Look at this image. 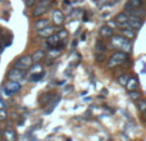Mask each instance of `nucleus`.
<instances>
[{
  "mask_svg": "<svg viewBox=\"0 0 146 141\" xmlns=\"http://www.w3.org/2000/svg\"><path fill=\"white\" fill-rule=\"evenodd\" d=\"M53 21H54V23L55 25H62L63 23V21H64V15H63V13L60 12V10H54L53 12Z\"/></svg>",
  "mask_w": 146,
  "mask_h": 141,
  "instance_id": "7",
  "label": "nucleus"
},
{
  "mask_svg": "<svg viewBox=\"0 0 146 141\" xmlns=\"http://www.w3.org/2000/svg\"><path fill=\"white\" fill-rule=\"evenodd\" d=\"M32 58H33V62H38V61H41V59L44 58V51H41V50L36 51V53L32 55Z\"/></svg>",
  "mask_w": 146,
  "mask_h": 141,
  "instance_id": "22",
  "label": "nucleus"
},
{
  "mask_svg": "<svg viewBox=\"0 0 146 141\" xmlns=\"http://www.w3.org/2000/svg\"><path fill=\"white\" fill-rule=\"evenodd\" d=\"M111 43H113L114 46H117V48H121L122 50H124L127 53V51L131 50V43H129V39L124 37V36H113L111 37Z\"/></svg>",
  "mask_w": 146,
  "mask_h": 141,
  "instance_id": "2",
  "label": "nucleus"
},
{
  "mask_svg": "<svg viewBox=\"0 0 146 141\" xmlns=\"http://www.w3.org/2000/svg\"><path fill=\"white\" fill-rule=\"evenodd\" d=\"M142 117H144V119H145V121H146V112H145V113H144V116H142Z\"/></svg>",
  "mask_w": 146,
  "mask_h": 141,
  "instance_id": "32",
  "label": "nucleus"
},
{
  "mask_svg": "<svg viewBox=\"0 0 146 141\" xmlns=\"http://www.w3.org/2000/svg\"><path fill=\"white\" fill-rule=\"evenodd\" d=\"M44 72H41L40 74H38V73H33V74H31V77H30V81L31 82H36V81H40L41 78L44 77Z\"/></svg>",
  "mask_w": 146,
  "mask_h": 141,
  "instance_id": "20",
  "label": "nucleus"
},
{
  "mask_svg": "<svg viewBox=\"0 0 146 141\" xmlns=\"http://www.w3.org/2000/svg\"><path fill=\"white\" fill-rule=\"evenodd\" d=\"M7 117H8V114H7V112H5V109L4 108H0V122L5 121V119H7Z\"/></svg>",
  "mask_w": 146,
  "mask_h": 141,
  "instance_id": "27",
  "label": "nucleus"
},
{
  "mask_svg": "<svg viewBox=\"0 0 146 141\" xmlns=\"http://www.w3.org/2000/svg\"><path fill=\"white\" fill-rule=\"evenodd\" d=\"M51 35H54V27L48 26V27L42 28V30H38V36H41V37L48 39L49 36H51Z\"/></svg>",
  "mask_w": 146,
  "mask_h": 141,
  "instance_id": "10",
  "label": "nucleus"
},
{
  "mask_svg": "<svg viewBox=\"0 0 146 141\" xmlns=\"http://www.w3.org/2000/svg\"><path fill=\"white\" fill-rule=\"evenodd\" d=\"M59 41H60V37H59V35H51L48 37V45L51 46V48H55L56 45L59 44Z\"/></svg>",
  "mask_w": 146,
  "mask_h": 141,
  "instance_id": "15",
  "label": "nucleus"
},
{
  "mask_svg": "<svg viewBox=\"0 0 146 141\" xmlns=\"http://www.w3.org/2000/svg\"><path fill=\"white\" fill-rule=\"evenodd\" d=\"M99 33H100L101 37H113V28L110 26L105 25L99 30Z\"/></svg>",
  "mask_w": 146,
  "mask_h": 141,
  "instance_id": "6",
  "label": "nucleus"
},
{
  "mask_svg": "<svg viewBox=\"0 0 146 141\" xmlns=\"http://www.w3.org/2000/svg\"><path fill=\"white\" fill-rule=\"evenodd\" d=\"M0 141H8L7 139H4V137H3V139H0Z\"/></svg>",
  "mask_w": 146,
  "mask_h": 141,
  "instance_id": "33",
  "label": "nucleus"
},
{
  "mask_svg": "<svg viewBox=\"0 0 146 141\" xmlns=\"http://www.w3.org/2000/svg\"><path fill=\"white\" fill-rule=\"evenodd\" d=\"M137 106H139V110L141 113H145L146 112V99H140L139 103H137Z\"/></svg>",
  "mask_w": 146,
  "mask_h": 141,
  "instance_id": "19",
  "label": "nucleus"
},
{
  "mask_svg": "<svg viewBox=\"0 0 146 141\" xmlns=\"http://www.w3.org/2000/svg\"><path fill=\"white\" fill-rule=\"evenodd\" d=\"M3 135H4V139H7L8 141H15L17 140V135H15L14 130H12V128L5 130Z\"/></svg>",
  "mask_w": 146,
  "mask_h": 141,
  "instance_id": "14",
  "label": "nucleus"
},
{
  "mask_svg": "<svg viewBox=\"0 0 146 141\" xmlns=\"http://www.w3.org/2000/svg\"><path fill=\"white\" fill-rule=\"evenodd\" d=\"M127 23H128L129 27L133 28V30H140L142 26V19L140 17H136V15H131Z\"/></svg>",
  "mask_w": 146,
  "mask_h": 141,
  "instance_id": "5",
  "label": "nucleus"
},
{
  "mask_svg": "<svg viewBox=\"0 0 146 141\" xmlns=\"http://www.w3.org/2000/svg\"><path fill=\"white\" fill-rule=\"evenodd\" d=\"M128 3L135 8H141V5L144 4V0H128Z\"/></svg>",
  "mask_w": 146,
  "mask_h": 141,
  "instance_id": "25",
  "label": "nucleus"
},
{
  "mask_svg": "<svg viewBox=\"0 0 146 141\" xmlns=\"http://www.w3.org/2000/svg\"><path fill=\"white\" fill-rule=\"evenodd\" d=\"M128 80H129V77L127 74H122V76H119V77H118V82L121 83V85H123V86L127 85Z\"/></svg>",
  "mask_w": 146,
  "mask_h": 141,
  "instance_id": "23",
  "label": "nucleus"
},
{
  "mask_svg": "<svg viewBox=\"0 0 146 141\" xmlns=\"http://www.w3.org/2000/svg\"><path fill=\"white\" fill-rule=\"evenodd\" d=\"M0 106H4V103L1 101V99H0Z\"/></svg>",
  "mask_w": 146,
  "mask_h": 141,
  "instance_id": "31",
  "label": "nucleus"
},
{
  "mask_svg": "<svg viewBox=\"0 0 146 141\" xmlns=\"http://www.w3.org/2000/svg\"><path fill=\"white\" fill-rule=\"evenodd\" d=\"M32 62H33V58L31 55H23V57H21L17 62H15L14 68L25 70V69L30 68V67L32 66Z\"/></svg>",
  "mask_w": 146,
  "mask_h": 141,
  "instance_id": "3",
  "label": "nucleus"
},
{
  "mask_svg": "<svg viewBox=\"0 0 146 141\" xmlns=\"http://www.w3.org/2000/svg\"><path fill=\"white\" fill-rule=\"evenodd\" d=\"M3 95L5 96V98H12V95H13V91L12 90H9V88L5 86L4 88H3Z\"/></svg>",
  "mask_w": 146,
  "mask_h": 141,
  "instance_id": "26",
  "label": "nucleus"
},
{
  "mask_svg": "<svg viewBox=\"0 0 146 141\" xmlns=\"http://www.w3.org/2000/svg\"><path fill=\"white\" fill-rule=\"evenodd\" d=\"M49 26V21L48 19H38L35 25V28L36 30H42V28L48 27Z\"/></svg>",
  "mask_w": 146,
  "mask_h": 141,
  "instance_id": "16",
  "label": "nucleus"
},
{
  "mask_svg": "<svg viewBox=\"0 0 146 141\" xmlns=\"http://www.w3.org/2000/svg\"><path fill=\"white\" fill-rule=\"evenodd\" d=\"M106 25H108V26H110V27H111V28H114V27H117V26H119V25H118V23H117V22H115V21H109V22H108V23H106Z\"/></svg>",
  "mask_w": 146,
  "mask_h": 141,
  "instance_id": "29",
  "label": "nucleus"
},
{
  "mask_svg": "<svg viewBox=\"0 0 146 141\" xmlns=\"http://www.w3.org/2000/svg\"><path fill=\"white\" fill-rule=\"evenodd\" d=\"M23 77H25V70H22V69L13 68L8 72V80L9 81H19Z\"/></svg>",
  "mask_w": 146,
  "mask_h": 141,
  "instance_id": "4",
  "label": "nucleus"
},
{
  "mask_svg": "<svg viewBox=\"0 0 146 141\" xmlns=\"http://www.w3.org/2000/svg\"><path fill=\"white\" fill-rule=\"evenodd\" d=\"M105 50H106V46L104 45L103 41H98V44H96V51L98 53H104Z\"/></svg>",
  "mask_w": 146,
  "mask_h": 141,
  "instance_id": "21",
  "label": "nucleus"
},
{
  "mask_svg": "<svg viewBox=\"0 0 146 141\" xmlns=\"http://www.w3.org/2000/svg\"><path fill=\"white\" fill-rule=\"evenodd\" d=\"M126 87H127V90H128V91L136 90V88L139 87V80H137L136 77H129V80H128V82H127Z\"/></svg>",
  "mask_w": 146,
  "mask_h": 141,
  "instance_id": "8",
  "label": "nucleus"
},
{
  "mask_svg": "<svg viewBox=\"0 0 146 141\" xmlns=\"http://www.w3.org/2000/svg\"><path fill=\"white\" fill-rule=\"evenodd\" d=\"M129 98L132 99V100H140V98H141V92L140 91H137V90H133V91H129Z\"/></svg>",
  "mask_w": 146,
  "mask_h": 141,
  "instance_id": "18",
  "label": "nucleus"
},
{
  "mask_svg": "<svg viewBox=\"0 0 146 141\" xmlns=\"http://www.w3.org/2000/svg\"><path fill=\"white\" fill-rule=\"evenodd\" d=\"M49 7L48 5H38V7H36L35 9H33V17H40V15L45 14L46 12H48Z\"/></svg>",
  "mask_w": 146,
  "mask_h": 141,
  "instance_id": "9",
  "label": "nucleus"
},
{
  "mask_svg": "<svg viewBox=\"0 0 146 141\" xmlns=\"http://www.w3.org/2000/svg\"><path fill=\"white\" fill-rule=\"evenodd\" d=\"M59 54H60V50L56 48H53V49H50V51H49V58H56Z\"/></svg>",
  "mask_w": 146,
  "mask_h": 141,
  "instance_id": "24",
  "label": "nucleus"
},
{
  "mask_svg": "<svg viewBox=\"0 0 146 141\" xmlns=\"http://www.w3.org/2000/svg\"><path fill=\"white\" fill-rule=\"evenodd\" d=\"M121 33H122V36H124V37L129 39V40H131V39H133L135 36H136V32H135V30H133V28H131V27L122 28Z\"/></svg>",
  "mask_w": 146,
  "mask_h": 141,
  "instance_id": "12",
  "label": "nucleus"
},
{
  "mask_svg": "<svg viewBox=\"0 0 146 141\" xmlns=\"http://www.w3.org/2000/svg\"><path fill=\"white\" fill-rule=\"evenodd\" d=\"M127 59H128V54H127L126 51H118V53H114L113 55L110 57V59H109L108 67L109 68H114V67L119 66L121 63L126 62Z\"/></svg>",
  "mask_w": 146,
  "mask_h": 141,
  "instance_id": "1",
  "label": "nucleus"
},
{
  "mask_svg": "<svg viewBox=\"0 0 146 141\" xmlns=\"http://www.w3.org/2000/svg\"><path fill=\"white\" fill-rule=\"evenodd\" d=\"M36 3V0H26V5L27 7H33Z\"/></svg>",
  "mask_w": 146,
  "mask_h": 141,
  "instance_id": "30",
  "label": "nucleus"
},
{
  "mask_svg": "<svg viewBox=\"0 0 146 141\" xmlns=\"http://www.w3.org/2000/svg\"><path fill=\"white\" fill-rule=\"evenodd\" d=\"M30 72H31V74H33V73H41L42 72V66L40 63H35L33 66H31Z\"/></svg>",
  "mask_w": 146,
  "mask_h": 141,
  "instance_id": "17",
  "label": "nucleus"
},
{
  "mask_svg": "<svg viewBox=\"0 0 146 141\" xmlns=\"http://www.w3.org/2000/svg\"><path fill=\"white\" fill-rule=\"evenodd\" d=\"M7 87L9 88V90H12L13 92H17V91L21 90V83H19V81H9L8 80Z\"/></svg>",
  "mask_w": 146,
  "mask_h": 141,
  "instance_id": "13",
  "label": "nucleus"
},
{
  "mask_svg": "<svg viewBox=\"0 0 146 141\" xmlns=\"http://www.w3.org/2000/svg\"><path fill=\"white\" fill-rule=\"evenodd\" d=\"M128 19H129V15H128V13H126V12L118 13V14L115 15V22L118 23V25H121V23H126V22H128Z\"/></svg>",
  "mask_w": 146,
  "mask_h": 141,
  "instance_id": "11",
  "label": "nucleus"
},
{
  "mask_svg": "<svg viewBox=\"0 0 146 141\" xmlns=\"http://www.w3.org/2000/svg\"><path fill=\"white\" fill-rule=\"evenodd\" d=\"M58 35H59V37H60V40H63V39H66V37H67V35H68V32H67L66 30H62L60 32L58 33Z\"/></svg>",
  "mask_w": 146,
  "mask_h": 141,
  "instance_id": "28",
  "label": "nucleus"
}]
</instances>
